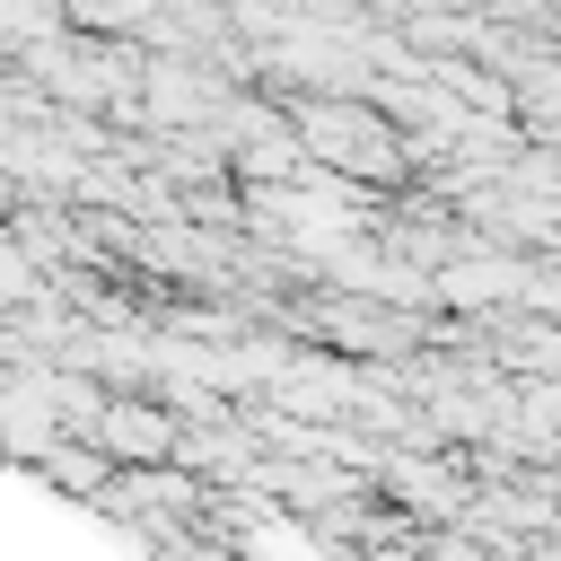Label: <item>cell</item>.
I'll use <instances>...</instances> for the list:
<instances>
[{"mask_svg": "<svg viewBox=\"0 0 561 561\" xmlns=\"http://www.w3.org/2000/svg\"><path fill=\"white\" fill-rule=\"evenodd\" d=\"M298 131H307V149H316L324 167H359V175H403V158H412L368 105H307Z\"/></svg>", "mask_w": 561, "mask_h": 561, "instance_id": "cell-1", "label": "cell"}, {"mask_svg": "<svg viewBox=\"0 0 561 561\" xmlns=\"http://www.w3.org/2000/svg\"><path fill=\"white\" fill-rule=\"evenodd\" d=\"M44 473H53V482H88V491H96V482H114V473H105V456H70V447H44ZM96 500H105V491H96Z\"/></svg>", "mask_w": 561, "mask_h": 561, "instance_id": "cell-3", "label": "cell"}, {"mask_svg": "<svg viewBox=\"0 0 561 561\" xmlns=\"http://www.w3.org/2000/svg\"><path fill=\"white\" fill-rule=\"evenodd\" d=\"M88 447L105 456V465H158V456H175V421H167V403H96L88 421Z\"/></svg>", "mask_w": 561, "mask_h": 561, "instance_id": "cell-2", "label": "cell"}]
</instances>
